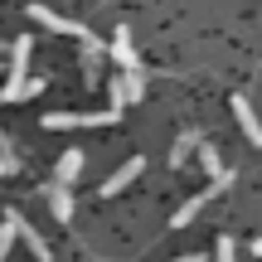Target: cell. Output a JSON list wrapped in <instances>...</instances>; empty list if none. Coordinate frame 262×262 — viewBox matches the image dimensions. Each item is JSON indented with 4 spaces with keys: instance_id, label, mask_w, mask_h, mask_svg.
I'll use <instances>...</instances> for the list:
<instances>
[{
    "instance_id": "obj_16",
    "label": "cell",
    "mask_w": 262,
    "mask_h": 262,
    "mask_svg": "<svg viewBox=\"0 0 262 262\" xmlns=\"http://www.w3.org/2000/svg\"><path fill=\"white\" fill-rule=\"evenodd\" d=\"M175 262H204V257H199V253H185V257H175Z\"/></svg>"
},
{
    "instance_id": "obj_1",
    "label": "cell",
    "mask_w": 262,
    "mask_h": 262,
    "mask_svg": "<svg viewBox=\"0 0 262 262\" xmlns=\"http://www.w3.org/2000/svg\"><path fill=\"white\" fill-rule=\"evenodd\" d=\"M122 112L126 107H107V112H49L39 122H44V131H78V126H112V122H122Z\"/></svg>"
},
{
    "instance_id": "obj_2",
    "label": "cell",
    "mask_w": 262,
    "mask_h": 262,
    "mask_svg": "<svg viewBox=\"0 0 262 262\" xmlns=\"http://www.w3.org/2000/svg\"><path fill=\"white\" fill-rule=\"evenodd\" d=\"M228 185H233V170H219V175H209V189H204V194H194V199H185V204L175 209V219H170V228H189V224L199 219V209H204L209 199H219Z\"/></svg>"
},
{
    "instance_id": "obj_12",
    "label": "cell",
    "mask_w": 262,
    "mask_h": 262,
    "mask_svg": "<svg viewBox=\"0 0 262 262\" xmlns=\"http://www.w3.org/2000/svg\"><path fill=\"white\" fill-rule=\"evenodd\" d=\"M199 160H204L209 175H219V170H224V160H219V146H214V141H199Z\"/></svg>"
},
{
    "instance_id": "obj_3",
    "label": "cell",
    "mask_w": 262,
    "mask_h": 262,
    "mask_svg": "<svg viewBox=\"0 0 262 262\" xmlns=\"http://www.w3.org/2000/svg\"><path fill=\"white\" fill-rule=\"evenodd\" d=\"M29 19H34V25H44V29H54V34H68V39H78V44H83V39L93 34V29H83L78 19H68V15H54L49 5H29Z\"/></svg>"
},
{
    "instance_id": "obj_9",
    "label": "cell",
    "mask_w": 262,
    "mask_h": 262,
    "mask_svg": "<svg viewBox=\"0 0 262 262\" xmlns=\"http://www.w3.org/2000/svg\"><path fill=\"white\" fill-rule=\"evenodd\" d=\"M83 150H63V156H58V165H54V185H73L78 175H83Z\"/></svg>"
},
{
    "instance_id": "obj_13",
    "label": "cell",
    "mask_w": 262,
    "mask_h": 262,
    "mask_svg": "<svg viewBox=\"0 0 262 262\" xmlns=\"http://www.w3.org/2000/svg\"><path fill=\"white\" fill-rule=\"evenodd\" d=\"M238 257V243L233 238H219V248H214V262H233Z\"/></svg>"
},
{
    "instance_id": "obj_11",
    "label": "cell",
    "mask_w": 262,
    "mask_h": 262,
    "mask_svg": "<svg viewBox=\"0 0 262 262\" xmlns=\"http://www.w3.org/2000/svg\"><path fill=\"white\" fill-rule=\"evenodd\" d=\"M199 141H204L199 131H180V141L170 146V170H175V165H185V160H189V150H199Z\"/></svg>"
},
{
    "instance_id": "obj_15",
    "label": "cell",
    "mask_w": 262,
    "mask_h": 262,
    "mask_svg": "<svg viewBox=\"0 0 262 262\" xmlns=\"http://www.w3.org/2000/svg\"><path fill=\"white\" fill-rule=\"evenodd\" d=\"M0 175H15V165L5 160V150H0Z\"/></svg>"
},
{
    "instance_id": "obj_10",
    "label": "cell",
    "mask_w": 262,
    "mask_h": 262,
    "mask_svg": "<svg viewBox=\"0 0 262 262\" xmlns=\"http://www.w3.org/2000/svg\"><path fill=\"white\" fill-rule=\"evenodd\" d=\"M44 194H49V209H54V219H58V224H68V219H73V194H68V185H49Z\"/></svg>"
},
{
    "instance_id": "obj_5",
    "label": "cell",
    "mask_w": 262,
    "mask_h": 262,
    "mask_svg": "<svg viewBox=\"0 0 262 262\" xmlns=\"http://www.w3.org/2000/svg\"><path fill=\"white\" fill-rule=\"evenodd\" d=\"M141 170H146V160H141V156H131V160H126L122 170H112V175L102 180V189H97V194H102V199L122 194V189H126V185H131V180H136V175H141Z\"/></svg>"
},
{
    "instance_id": "obj_17",
    "label": "cell",
    "mask_w": 262,
    "mask_h": 262,
    "mask_svg": "<svg viewBox=\"0 0 262 262\" xmlns=\"http://www.w3.org/2000/svg\"><path fill=\"white\" fill-rule=\"evenodd\" d=\"M253 253H257V257H262V238H257V243H253Z\"/></svg>"
},
{
    "instance_id": "obj_7",
    "label": "cell",
    "mask_w": 262,
    "mask_h": 262,
    "mask_svg": "<svg viewBox=\"0 0 262 262\" xmlns=\"http://www.w3.org/2000/svg\"><path fill=\"white\" fill-rule=\"evenodd\" d=\"M107 54L117 58V68H141L136 44H131V29H117V34H112V44H107Z\"/></svg>"
},
{
    "instance_id": "obj_4",
    "label": "cell",
    "mask_w": 262,
    "mask_h": 262,
    "mask_svg": "<svg viewBox=\"0 0 262 262\" xmlns=\"http://www.w3.org/2000/svg\"><path fill=\"white\" fill-rule=\"evenodd\" d=\"M146 97V73L141 68H122L112 78V107H126V102H141Z\"/></svg>"
},
{
    "instance_id": "obj_6",
    "label": "cell",
    "mask_w": 262,
    "mask_h": 262,
    "mask_svg": "<svg viewBox=\"0 0 262 262\" xmlns=\"http://www.w3.org/2000/svg\"><path fill=\"white\" fill-rule=\"evenodd\" d=\"M29 54H34V39L19 34L15 49H10V78H5V83H25V78H29Z\"/></svg>"
},
{
    "instance_id": "obj_8",
    "label": "cell",
    "mask_w": 262,
    "mask_h": 262,
    "mask_svg": "<svg viewBox=\"0 0 262 262\" xmlns=\"http://www.w3.org/2000/svg\"><path fill=\"white\" fill-rule=\"evenodd\" d=\"M233 117H238V126H243V136L253 141V146H262V122H257V112H253L248 97H233Z\"/></svg>"
},
{
    "instance_id": "obj_14",
    "label": "cell",
    "mask_w": 262,
    "mask_h": 262,
    "mask_svg": "<svg viewBox=\"0 0 262 262\" xmlns=\"http://www.w3.org/2000/svg\"><path fill=\"white\" fill-rule=\"evenodd\" d=\"M15 238H19V233H15V224H0V262L10 257V243H15Z\"/></svg>"
}]
</instances>
